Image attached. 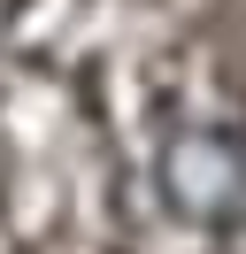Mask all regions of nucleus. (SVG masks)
Here are the masks:
<instances>
[{
	"mask_svg": "<svg viewBox=\"0 0 246 254\" xmlns=\"http://www.w3.org/2000/svg\"><path fill=\"white\" fill-rule=\"evenodd\" d=\"M162 192L192 223H231L246 208V146L231 131H177L162 154Z\"/></svg>",
	"mask_w": 246,
	"mask_h": 254,
	"instance_id": "f257e3e1",
	"label": "nucleus"
}]
</instances>
